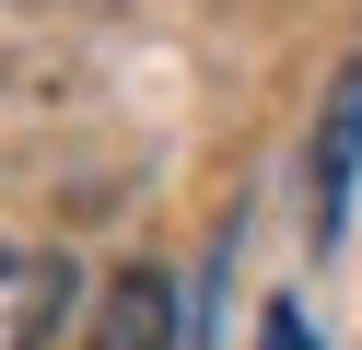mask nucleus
I'll return each mask as SVG.
<instances>
[{
	"mask_svg": "<svg viewBox=\"0 0 362 350\" xmlns=\"http://www.w3.org/2000/svg\"><path fill=\"white\" fill-rule=\"evenodd\" d=\"M0 292H12V315H0V350H47V327L71 315V257H47V245H24L12 269H0Z\"/></svg>",
	"mask_w": 362,
	"mask_h": 350,
	"instance_id": "nucleus-1",
	"label": "nucleus"
},
{
	"mask_svg": "<svg viewBox=\"0 0 362 350\" xmlns=\"http://www.w3.org/2000/svg\"><path fill=\"white\" fill-rule=\"evenodd\" d=\"M351 175H362V59L339 70L327 129H315V233H339V210H351Z\"/></svg>",
	"mask_w": 362,
	"mask_h": 350,
	"instance_id": "nucleus-2",
	"label": "nucleus"
},
{
	"mask_svg": "<svg viewBox=\"0 0 362 350\" xmlns=\"http://www.w3.org/2000/svg\"><path fill=\"white\" fill-rule=\"evenodd\" d=\"M94 350H175V280H164V269H129V280H105Z\"/></svg>",
	"mask_w": 362,
	"mask_h": 350,
	"instance_id": "nucleus-3",
	"label": "nucleus"
},
{
	"mask_svg": "<svg viewBox=\"0 0 362 350\" xmlns=\"http://www.w3.org/2000/svg\"><path fill=\"white\" fill-rule=\"evenodd\" d=\"M257 350H315V339H304V315H292V303H269V339H257Z\"/></svg>",
	"mask_w": 362,
	"mask_h": 350,
	"instance_id": "nucleus-4",
	"label": "nucleus"
}]
</instances>
